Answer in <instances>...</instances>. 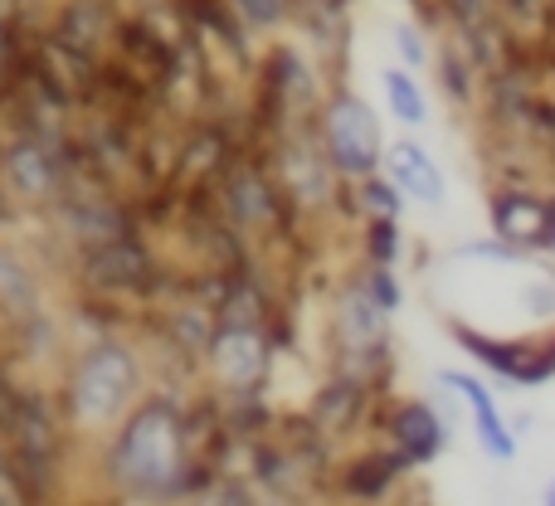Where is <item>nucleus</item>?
Listing matches in <instances>:
<instances>
[{"instance_id":"0eeeda50","label":"nucleus","mask_w":555,"mask_h":506,"mask_svg":"<svg viewBox=\"0 0 555 506\" xmlns=\"http://www.w3.org/2000/svg\"><path fill=\"white\" fill-rule=\"evenodd\" d=\"M210 365L224 390L254 394L273 371L269 332H259V322H230V326H220V332H210Z\"/></svg>"},{"instance_id":"9b49d317","label":"nucleus","mask_w":555,"mask_h":506,"mask_svg":"<svg viewBox=\"0 0 555 506\" xmlns=\"http://www.w3.org/2000/svg\"><path fill=\"white\" fill-rule=\"evenodd\" d=\"M371 414H375L371 385H361V380H351V375L336 371L332 380L317 390L312 414H307V419L317 424V433H322V439H341V433H356V429H361Z\"/></svg>"},{"instance_id":"5701e85b","label":"nucleus","mask_w":555,"mask_h":506,"mask_svg":"<svg viewBox=\"0 0 555 506\" xmlns=\"http://www.w3.org/2000/svg\"><path fill=\"white\" fill-rule=\"evenodd\" d=\"M537 258H555V210L546 220V230H541V244H537Z\"/></svg>"},{"instance_id":"9d476101","label":"nucleus","mask_w":555,"mask_h":506,"mask_svg":"<svg viewBox=\"0 0 555 506\" xmlns=\"http://www.w3.org/2000/svg\"><path fill=\"white\" fill-rule=\"evenodd\" d=\"M380 171L390 176L404 200L420 205V210H439V205L449 200V176H443V166L434 161V152L420 137H395V142H385Z\"/></svg>"},{"instance_id":"b1692460","label":"nucleus","mask_w":555,"mask_h":506,"mask_svg":"<svg viewBox=\"0 0 555 506\" xmlns=\"http://www.w3.org/2000/svg\"><path fill=\"white\" fill-rule=\"evenodd\" d=\"M541 506H555V478H551V488L541 492Z\"/></svg>"},{"instance_id":"412c9836","label":"nucleus","mask_w":555,"mask_h":506,"mask_svg":"<svg viewBox=\"0 0 555 506\" xmlns=\"http://www.w3.org/2000/svg\"><path fill=\"white\" fill-rule=\"evenodd\" d=\"M521 307L537 326H555V277L551 273H537L527 287H521Z\"/></svg>"},{"instance_id":"f3484780","label":"nucleus","mask_w":555,"mask_h":506,"mask_svg":"<svg viewBox=\"0 0 555 506\" xmlns=\"http://www.w3.org/2000/svg\"><path fill=\"white\" fill-rule=\"evenodd\" d=\"M498 15L507 20L517 35L537 39L555 25V0H498Z\"/></svg>"},{"instance_id":"4be33fe9","label":"nucleus","mask_w":555,"mask_h":506,"mask_svg":"<svg viewBox=\"0 0 555 506\" xmlns=\"http://www.w3.org/2000/svg\"><path fill=\"white\" fill-rule=\"evenodd\" d=\"M230 5L240 10V20L254 29H278L293 15V0H230Z\"/></svg>"},{"instance_id":"f03ea898","label":"nucleus","mask_w":555,"mask_h":506,"mask_svg":"<svg viewBox=\"0 0 555 506\" xmlns=\"http://www.w3.org/2000/svg\"><path fill=\"white\" fill-rule=\"evenodd\" d=\"M142 400V361L127 341H93L74 365L64 385V419L88 439L113 433Z\"/></svg>"},{"instance_id":"aec40b11","label":"nucleus","mask_w":555,"mask_h":506,"mask_svg":"<svg viewBox=\"0 0 555 506\" xmlns=\"http://www.w3.org/2000/svg\"><path fill=\"white\" fill-rule=\"evenodd\" d=\"M434 10H439V25L449 29H473L498 20V0H434Z\"/></svg>"},{"instance_id":"6ab92c4d","label":"nucleus","mask_w":555,"mask_h":506,"mask_svg":"<svg viewBox=\"0 0 555 506\" xmlns=\"http://www.w3.org/2000/svg\"><path fill=\"white\" fill-rule=\"evenodd\" d=\"M356 277H361V287L371 293V302L380 307V312H390V316H395V312L404 307V283H400V273H395V268H385V263H365Z\"/></svg>"},{"instance_id":"423d86ee","label":"nucleus","mask_w":555,"mask_h":506,"mask_svg":"<svg viewBox=\"0 0 555 506\" xmlns=\"http://www.w3.org/2000/svg\"><path fill=\"white\" fill-rule=\"evenodd\" d=\"M410 472H414V463L380 439V443H371V449L351 453V458L336 468L332 488L346 506H390L395 492L410 482Z\"/></svg>"},{"instance_id":"f257e3e1","label":"nucleus","mask_w":555,"mask_h":506,"mask_svg":"<svg viewBox=\"0 0 555 506\" xmlns=\"http://www.w3.org/2000/svg\"><path fill=\"white\" fill-rule=\"evenodd\" d=\"M195 478V449H191V424H185L181 404L152 394L137 400V410L103 433V482L122 502L142 506H171L185 497Z\"/></svg>"},{"instance_id":"20e7f679","label":"nucleus","mask_w":555,"mask_h":506,"mask_svg":"<svg viewBox=\"0 0 555 506\" xmlns=\"http://www.w3.org/2000/svg\"><path fill=\"white\" fill-rule=\"evenodd\" d=\"M317 142H322L332 171L346 185L365 181V176L380 171L385 156V132H380V113L356 93L351 83H336L322 98V113H317Z\"/></svg>"},{"instance_id":"6e6552de","label":"nucleus","mask_w":555,"mask_h":506,"mask_svg":"<svg viewBox=\"0 0 555 506\" xmlns=\"http://www.w3.org/2000/svg\"><path fill=\"white\" fill-rule=\"evenodd\" d=\"M434 380L443 385L449 394H459L463 404H468L473 414V433H478V449L488 453L492 463H512L517 458V433H512V419L502 414L498 404V390H492L488 380H482L478 371H439Z\"/></svg>"},{"instance_id":"1a4fd4ad","label":"nucleus","mask_w":555,"mask_h":506,"mask_svg":"<svg viewBox=\"0 0 555 506\" xmlns=\"http://www.w3.org/2000/svg\"><path fill=\"white\" fill-rule=\"evenodd\" d=\"M555 210V191H537V185H488V230L498 239L517 244L537 258L541 230H546Z\"/></svg>"},{"instance_id":"a211bd4d","label":"nucleus","mask_w":555,"mask_h":506,"mask_svg":"<svg viewBox=\"0 0 555 506\" xmlns=\"http://www.w3.org/2000/svg\"><path fill=\"white\" fill-rule=\"evenodd\" d=\"M453 258H478V263H498V268H527V263H537V258H531L527 249H517V244L498 239L492 230H488V239L459 244V249H453Z\"/></svg>"},{"instance_id":"2eb2a0df","label":"nucleus","mask_w":555,"mask_h":506,"mask_svg":"<svg viewBox=\"0 0 555 506\" xmlns=\"http://www.w3.org/2000/svg\"><path fill=\"white\" fill-rule=\"evenodd\" d=\"M361 249H365V263L395 268L404 258V224L400 220H361Z\"/></svg>"},{"instance_id":"4468645a","label":"nucleus","mask_w":555,"mask_h":506,"mask_svg":"<svg viewBox=\"0 0 555 506\" xmlns=\"http://www.w3.org/2000/svg\"><path fill=\"white\" fill-rule=\"evenodd\" d=\"M346 191H351L361 220H404V210H410V200H404L400 185H395L385 171L365 176V181H351Z\"/></svg>"},{"instance_id":"7ed1b4c3","label":"nucleus","mask_w":555,"mask_h":506,"mask_svg":"<svg viewBox=\"0 0 555 506\" xmlns=\"http://www.w3.org/2000/svg\"><path fill=\"white\" fill-rule=\"evenodd\" d=\"M443 332L478 371H488L507 390H541L555 380V326H537L531 336H492L463 316H449Z\"/></svg>"},{"instance_id":"f8f14e48","label":"nucleus","mask_w":555,"mask_h":506,"mask_svg":"<svg viewBox=\"0 0 555 506\" xmlns=\"http://www.w3.org/2000/svg\"><path fill=\"white\" fill-rule=\"evenodd\" d=\"M434 83H439V93L449 98L459 113H478L482 103V68L468 59V49L459 44L453 35L439 39V49H434Z\"/></svg>"},{"instance_id":"39448f33","label":"nucleus","mask_w":555,"mask_h":506,"mask_svg":"<svg viewBox=\"0 0 555 506\" xmlns=\"http://www.w3.org/2000/svg\"><path fill=\"white\" fill-rule=\"evenodd\" d=\"M371 419H375V433H380L390 449H400L404 458L414 463V468H429V463H439L443 449H449V439H453L449 414H439V404L420 400V394L380 404Z\"/></svg>"},{"instance_id":"ddd939ff","label":"nucleus","mask_w":555,"mask_h":506,"mask_svg":"<svg viewBox=\"0 0 555 506\" xmlns=\"http://www.w3.org/2000/svg\"><path fill=\"white\" fill-rule=\"evenodd\" d=\"M380 93H385V107H390V117L404 127V132H420V127H429V93H424L420 74H410L404 64H385L380 68Z\"/></svg>"},{"instance_id":"393cba45","label":"nucleus","mask_w":555,"mask_h":506,"mask_svg":"<svg viewBox=\"0 0 555 506\" xmlns=\"http://www.w3.org/2000/svg\"><path fill=\"white\" fill-rule=\"evenodd\" d=\"M546 35H555V25H551V29H546Z\"/></svg>"},{"instance_id":"dca6fc26","label":"nucleus","mask_w":555,"mask_h":506,"mask_svg":"<svg viewBox=\"0 0 555 506\" xmlns=\"http://www.w3.org/2000/svg\"><path fill=\"white\" fill-rule=\"evenodd\" d=\"M390 44H395V54H400V64L410 68V74H420V68H429L434 64V39H429V25L424 20H400V25L390 29Z\"/></svg>"}]
</instances>
